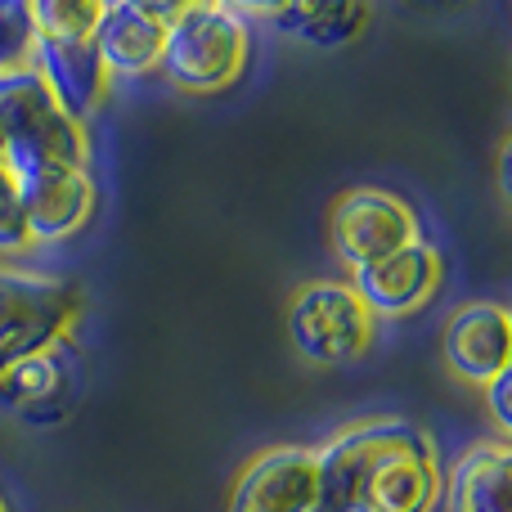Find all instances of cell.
<instances>
[{"mask_svg":"<svg viewBox=\"0 0 512 512\" xmlns=\"http://www.w3.org/2000/svg\"><path fill=\"white\" fill-rule=\"evenodd\" d=\"M436 504V445L405 418H364L315 450L310 512H436Z\"/></svg>","mask_w":512,"mask_h":512,"instance_id":"1","label":"cell"},{"mask_svg":"<svg viewBox=\"0 0 512 512\" xmlns=\"http://www.w3.org/2000/svg\"><path fill=\"white\" fill-rule=\"evenodd\" d=\"M0 140L9 171L18 167H90L86 122L68 113L36 68L0 77Z\"/></svg>","mask_w":512,"mask_h":512,"instance_id":"2","label":"cell"},{"mask_svg":"<svg viewBox=\"0 0 512 512\" xmlns=\"http://www.w3.org/2000/svg\"><path fill=\"white\" fill-rule=\"evenodd\" d=\"M252 59V27L221 0H203L198 9L167 23L158 72L185 95H221L243 77Z\"/></svg>","mask_w":512,"mask_h":512,"instance_id":"3","label":"cell"},{"mask_svg":"<svg viewBox=\"0 0 512 512\" xmlns=\"http://www.w3.org/2000/svg\"><path fill=\"white\" fill-rule=\"evenodd\" d=\"M288 337L301 360L319 369L360 360L378 337V315L364 306L351 279H315L288 301Z\"/></svg>","mask_w":512,"mask_h":512,"instance_id":"4","label":"cell"},{"mask_svg":"<svg viewBox=\"0 0 512 512\" xmlns=\"http://www.w3.org/2000/svg\"><path fill=\"white\" fill-rule=\"evenodd\" d=\"M86 297L77 283L36 270H0V364L77 333Z\"/></svg>","mask_w":512,"mask_h":512,"instance_id":"5","label":"cell"},{"mask_svg":"<svg viewBox=\"0 0 512 512\" xmlns=\"http://www.w3.org/2000/svg\"><path fill=\"white\" fill-rule=\"evenodd\" d=\"M86 364L72 337L0 364V409L27 427H54L77 409Z\"/></svg>","mask_w":512,"mask_h":512,"instance_id":"6","label":"cell"},{"mask_svg":"<svg viewBox=\"0 0 512 512\" xmlns=\"http://www.w3.org/2000/svg\"><path fill=\"white\" fill-rule=\"evenodd\" d=\"M328 239H333V256L346 270H360L369 261L409 248L414 239H423L414 207L391 189H346L333 203V221H328Z\"/></svg>","mask_w":512,"mask_h":512,"instance_id":"7","label":"cell"},{"mask_svg":"<svg viewBox=\"0 0 512 512\" xmlns=\"http://www.w3.org/2000/svg\"><path fill=\"white\" fill-rule=\"evenodd\" d=\"M9 176L18 185L32 243H63L86 230L90 212H95L90 167H18Z\"/></svg>","mask_w":512,"mask_h":512,"instance_id":"8","label":"cell"},{"mask_svg":"<svg viewBox=\"0 0 512 512\" xmlns=\"http://www.w3.org/2000/svg\"><path fill=\"white\" fill-rule=\"evenodd\" d=\"M441 283H445V261L427 239H414L409 248L351 270V288L360 292L364 306L378 319L382 315L400 319L427 310L436 301V292H441Z\"/></svg>","mask_w":512,"mask_h":512,"instance_id":"9","label":"cell"},{"mask_svg":"<svg viewBox=\"0 0 512 512\" xmlns=\"http://www.w3.org/2000/svg\"><path fill=\"white\" fill-rule=\"evenodd\" d=\"M445 369L459 382L486 387L512 369V319L504 301H463L441 333Z\"/></svg>","mask_w":512,"mask_h":512,"instance_id":"10","label":"cell"},{"mask_svg":"<svg viewBox=\"0 0 512 512\" xmlns=\"http://www.w3.org/2000/svg\"><path fill=\"white\" fill-rule=\"evenodd\" d=\"M315 508V450L274 445L234 477L225 512H310Z\"/></svg>","mask_w":512,"mask_h":512,"instance_id":"11","label":"cell"},{"mask_svg":"<svg viewBox=\"0 0 512 512\" xmlns=\"http://www.w3.org/2000/svg\"><path fill=\"white\" fill-rule=\"evenodd\" d=\"M32 68L50 86V95L68 108L77 122H90L108 104L113 72L104 68L95 41H36Z\"/></svg>","mask_w":512,"mask_h":512,"instance_id":"12","label":"cell"},{"mask_svg":"<svg viewBox=\"0 0 512 512\" xmlns=\"http://www.w3.org/2000/svg\"><path fill=\"white\" fill-rule=\"evenodd\" d=\"M90 41H95L104 68L113 72V81L117 77H144V72H158L167 23L144 14L135 0H117V5L104 9V18H99Z\"/></svg>","mask_w":512,"mask_h":512,"instance_id":"13","label":"cell"},{"mask_svg":"<svg viewBox=\"0 0 512 512\" xmlns=\"http://www.w3.org/2000/svg\"><path fill=\"white\" fill-rule=\"evenodd\" d=\"M512 450L508 441H477L450 463L441 481L445 512H508Z\"/></svg>","mask_w":512,"mask_h":512,"instance_id":"14","label":"cell"},{"mask_svg":"<svg viewBox=\"0 0 512 512\" xmlns=\"http://www.w3.org/2000/svg\"><path fill=\"white\" fill-rule=\"evenodd\" d=\"M369 23L373 0H288L274 14V27L310 50H346L351 41H360Z\"/></svg>","mask_w":512,"mask_h":512,"instance_id":"15","label":"cell"},{"mask_svg":"<svg viewBox=\"0 0 512 512\" xmlns=\"http://www.w3.org/2000/svg\"><path fill=\"white\" fill-rule=\"evenodd\" d=\"M104 9V0H23L36 41H90Z\"/></svg>","mask_w":512,"mask_h":512,"instance_id":"16","label":"cell"},{"mask_svg":"<svg viewBox=\"0 0 512 512\" xmlns=\"http://www.w3.org/2000/svg\"><path fill=\"white\" fill-rule=\"evenodd\" d=\"M36 32L23 14V0H0V77L32 68Z\"/></svg>","mask_w":512,"mask_h":512,"instance_id":"17","label":"cell"},{"mask_svg":"<svg viewBox=\"0 0 512 512\" xmlns=\"http://www.w3.org/2000/svg\"><path fill=\"white\" fill-rule=\"evenodd\" d=\"M32 234H27V216L18 203V185L9 176V167L0 162V256H23L32 252Z\"/></svg>","mask_w":512,"mask_h":512,"instance_id":"18","label":"cell"},{"mask_svg":"<svg viewBox=\"0 0 512 512\" xmlns=\"http://www.w3.org/2000/svg\"><path fill=\"white\" fill-rule=\"evenodd\" d=\"M481 391H486V405H490V418H495L499 436H508L512 432V369L490 378Z\"/></svg>","mask_w":512,"mask_h":512,"instance_id":"19","label":"cell"},{"mask_svg":"<svg viewBox=\"0 0 512 512\" xmlns=\"http://www.w3.org/2000/svg\"><path fill=\"white\" fill-rule=\"evenodd\" d=\"M135 5L144 9V14H153L158 23H176L180 14H189V9H198L203 0H135Z\"/></svg>","mask_w":512,"mask_h":512,"instance_id":"20","label":"cell"},{"mask_svg":"<svg viewBox=\"0 0 512 512\" xmlns=\"http://www.w3.org/2000/svg\"><path fill=\"white\" fill-rule=\"evenodd\" d=\"M225 9H234V14H243V18H274L288 0H221Z\"/></svg>","mask_w":512,"mask_h":512,"instance_id":"21","label":"cell"},{"mask_svg":"<svg viewBox=\"0 0 512 512\" xmlns=\"http://www.w3.org/2000/svg\"><path fill=\"white\" fill-rule=\"evenodd\" d=\"M0 512H9V508H5V499H0Z\"/></svg>","mask_w":512,"mask_h":512,"instance_id":"22","label":"cell"},{"mask_svg":"<svg viewBox=\"0 0 512 512\" xmlns=\"http://www.w3.org/2000/svg\"><path fill=\"white\" fill-rule=\"evenodd\" d=\"M104 5H117V0H104Z\"/></svg>","mask_w":512,"mask_h":512,"instance_id":"23","label":"cell"},{"mask_svg":"<svg viewBox=\"0 0 512 512\" xmlns=\"http://www.w3.org/2000/svg\"><path fill=\"white\" fill-rule=\"evenodd\" d=\"M0 153H5V140H0Z\"/></svg>","mask_w":512,"mask_h":512,"instance_id":"24","label":"cell"}]
</instances>
